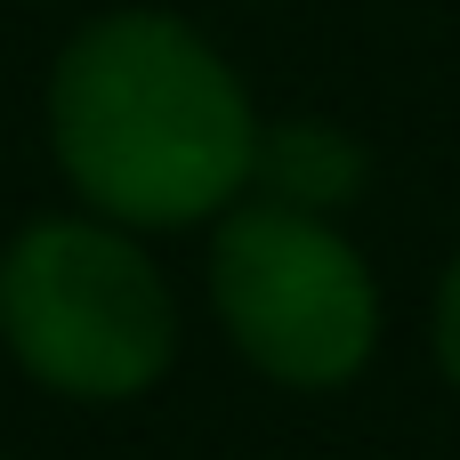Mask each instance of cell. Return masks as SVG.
I'll return each mask as SVG.
<instances>
[{"instance_id": "6da1fadb", "label": "cell", "mask_w": 460, "mask_h": 460, "mask_svg": "<svg viewBox=\"0 0 460 460\" xmlns=\"http://www.w3.org/2000/svg\"><path fill=\"white\" fill-rule=\"evenodd\" d=\"M259 129L226 49L170 8H105L49 65V154L129 234L218 226L251 194Z\"/></svg>"}, {"instance_id": "3957f363", "label": "cell", "mask_w": 460, "mask_h": 460, "mask_svg": "<svg viewBox=\"0 0 460 460\" xmlns=\"http://www.w3.org/2000/svg\"><path fill=\"white\" fill-rule=\"evenodd\" d=\"M202 283L226 348L275 388L323 396L380 356V275L340 218L243 194L210 226Z\"/></svg>"}, {"instance_id": "8992f818", "label": "cell", "mask_w": 460, "mask_h": 460, "mask_svg": "<svg viewBox=\"0 0 460 460\" xmlns=\"http://www.w3.org/2000/svg\"><path fill=\"white\" fill-rule=\"evenodd\" d=\"M0 460H8V453H0Z\"/></svg>"}, {"instance_id": "5b68a950", "label": "cell", "mask_w": 460, "mask_h": 460, "mask_svg": "<svg viewBox=\"0 0 460 460\" xmlns=\"http://www.w3.org/2000/svg\"><path fill=\"white\" fill-rule=\"evenodd\" d=\"M429 348H437V372H445V388L460 396V251L445 259V275H437V299H429Z\"/></svg>"}, {"instance_id": "7a4b0ae2", "label": "cell", "mask_w": 460, "mask_h": 460, "mask_svg": "<svg viewBox=\"0 0 460 460\" xmlns=\"http://www.w3.org/2000/svg\"><path fill=\"white\" fill-rule=\"evenodd\" d=\"M0 348L65 404H137L178 364V291L146 234L97 210L32 218L0 251Z\"/></svg>"}, {"instance_id": "277c9868", "label": "cell", "mask_w": 460, "mask_h": 460, "mask_svg": "<svg viewBox=\"0 0 460 460\" xmlns=\"http://www.w3.org/2000/svg\"><path fill=\"white\" fill-rule=\"evenodd\" d=\"M372 178V154L356 129L340 121H267L259 129V162H251V194L259 202H283V210H307V218H340L356 210Z\"/></svg>"}]
</instances>
